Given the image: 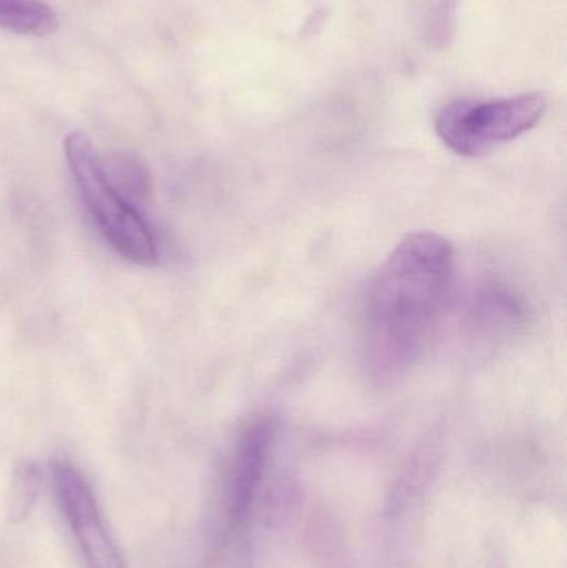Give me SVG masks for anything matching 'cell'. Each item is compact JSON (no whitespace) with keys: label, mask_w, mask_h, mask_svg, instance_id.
<instances>
[{"label":"cell","mask_w":567,"mask_h":568,"mask_svg":"<svg viewBox=\"0 0 567 568\" xmlns=\"http://www.w3.org/2000/svg\"><path fill=\"white\" fill-rule=\"evenodd\" d=\"M455 273L452 243L412 233L383 263L366 294L363 344L375 379L406 373L425 349L448 303Z\"/></svg>","instance_id":"cell-1"},{"label":"cell","mask_w":567,"mask_h":568,"mask_svg":"<svg viewBox=\"0 0 567 568\" xmlns=\"http://www.w3.org/2000/svg\"><path fill=\"white\" fill-rule=\"evenodd\" d=\"M63 155L80 199L105 242L133 265L155 266L159 245L152 229L110 180L90 136L79 130L70 132L63 139Z\"/></svg>","instance_id":"cell-2"},{"label":"cell","mask_w":567,"mask_h":568,"mask_svg":"<svg viewBox=\"0 0 567 568\" xmlns=\"http://www.w3.org/2000/svg\"><path fill=\"white\" fill-rule=\"evenodd\" d=\"M546 110L548 99L539 92L488 102L455 100L438 110L435 130L449 150L475 159L535 129Z\"/></svg>","instance_id":"cell-3"},{"label":"cell","mask_w":567,"mask_h":568,"mask_svg":"<svg viewBox=\"0 0 567 568\" xmlns=\"http://www.w3.org/2000/svg\"><path fill=\"white\" fill-rule=\"evenodd\" d=\"M60 509L73 537L79 542L89 568H126L122 554L110 537L95 497L82 474L67 463L55 460L50 466Z\"/></svg>","instance_id":"cell-4"},{"label":"cell","mask_w":567,"mask_h":568,"mask_svg":"<svg viewBox=\"0 0 567 568\" xmlns=\"http://www.w3.org/2000/svg\"><path fill=\"white\" fill-rule=\"evenodd\" d=\"M275 440V424L272 419L255 420L240 437L233 457L229 486L230 519L240 520L245 516L265 473Z\"/></svg>","instance_id":"cell-5"},{"label":"cell","mask_w":567,"mask_h":568,"mask_svg":"<svg viewBox=\"0 0 567 568\" xmlns=\"http://www.w3.org/2000/svg\"><path fill=\"white\" fill-rule=\"evenodd\" d=\"M0 29L26 37L52 36L59 19L43 0H0Z\"/></svg>","instance_id":"cell-6"},{"label":"cell","mask_w":567,"mask_h":568,"mask_svg":"<svg viewBox=\"0 0 567 568\" xmlns=\"http://www.w3.org/2000/svg\"><path fill=\"white\" fill-rule=\"evenodd\" d=\"M462 0H419V30L426 45L445 50L455 39Z\"/></svg>","instance_id":"cell-7"},{"label":"cell","mask_w":567,"mask_h":568,"mask_svg":"<svg viewBox=\"0 0 567 568\" xmlns=\"http://www.w3.org/2000/svg\"><path fill=\"white\" fill-rule=\"evenodd\" d=\"M42 483V469L33 460H23L16 467L12 483H10L9 500H7V516L10 523H22L32 514Z\"/></svg>","instance_id":"cell-8"}]
</instances>
